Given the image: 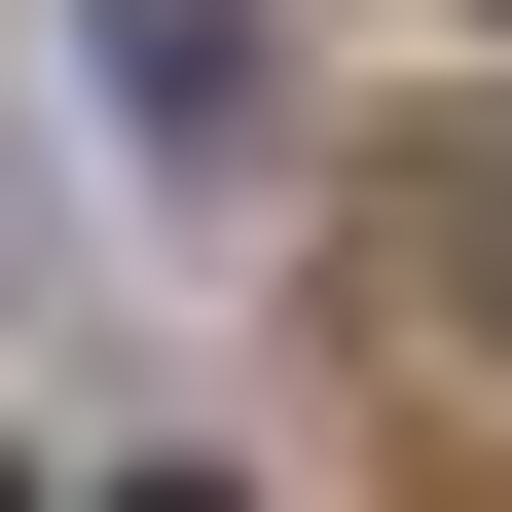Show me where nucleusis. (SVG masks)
I'll use <instances>...</instances> for the list:
<instances>
[{"label": "nucleus", "instance_id": "1", "mask_svg": "<svg viewBox=\"0 0 512 512\" xmlns=\"http://www.w3.org/2000/svg\"><path fill=\"white\" fill-rule=\"evenodd\" d=\"M330 330L403 366L439 476H512V147H403V183H366V220H330Z\"/></svg>", "mask_w": 512, "mask_h": 512}, {"label": "nucleus", "instance_id": "3", "mask_svg": "<svg viewBox=\"0 0 512 512\" xmlns=\"http://www.w3.org/2000/svg\"><path fill=\"white\" fill-rule=\"evenodd\" d=\"M147 512H220V476H147Z\"/></svg>", "mask_w": 512, "mask_h": 512}, {"label": "nucleus", "instance_id": "2", "mask_svg": "<svg viewBox=\"0 0 512 512\" xmlns=\"http://www.w3.org/2000/svg\"><path fill=\"white\" fill-rule=\"evenodd\" d=\"M110 110L147 147H256V0H110Z\"/></svg>", "mask_w": 512, "mask_h": 512}]
</instances>
